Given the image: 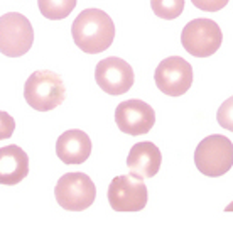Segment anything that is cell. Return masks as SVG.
I'll return each mask as SVG.
<instances>
[{
  "label": "cell",
  "instance_id": "2e32d148",
  "mask_svg": "<svg viewBox=\"0 0 233 252\" xmlns=\"http://www.w3.org/2000/svg\"><path fill=\"white\" fill-rule=\"evenodd\" d=\"M15 130V120L10 114L0 110V141L12 137Z\"/></svg>",
  "mask_w": 233,
  "mask_h": 252
},
{
  "label": "cell",
  "instance_id": "3957f363",
  "mask_svg": "<svg viewBox=\"0 0 233 252\" xmlns=\"http://www.w3.org/2000/svg\"><path fill=\"white\" fill-rule=\"evenodd\" d=\"M194 164L204 176L218 178L233 166V144L225 135H208L194 151Z\"/></svg>",
  "mask_w": 233,
  "mask_h": 252
},
{
  "label": "cell",
  "instance_id": "52a82bcc",
  "mask_svg": "<svg viewBox=\"0 0 233 252\" xmlns=\"http://www.w3.org/2000/svg\"><path fill=\"white\" fill-rule=\"evenodd\" d=\"M108 203L115 212H141L146 208L149 193L142 178L122 174L115 176L108 186Z\"/></svg>",
  "mask_w": 233,
  "mask_h": 252
},
{
  "label": "cell",
  "instance_id": "277c9868",
  "mask_svg": "<svg viewBox=\"0 0 233 252\" xmlns=\"http://www.w3.org/2000/svg\"><path fill=\"white\" fill-rule=\"evenodd\" d=\"M56 201L69 212H83L95 203L96 188L91 178L85 173H66L54 188Z\"/></svg>",
  "mask_w": 233,
  "mask_h": 252
},
{
  "label": "cell",
  "instance_id": "30bf717a",
  "mask_svg": "<svg viewBox=\"0 0 233 252\" xmlns=\"http://www.w3.org/2000/svg\"><path fill=\"white\" fill-rule=\"evenodd\" d=\"M116 127L127 135H144L155 124L154 108L144 100H125L115 108Z\"/></svg>",
  "mask_w": 233,
  "mask_h": 252
},
{
  "label": "cell",
  "instance_id": "7c38bea8",
  "mask_svg": "<svg viewBox=\"0 0 233 252\" xmlns=\"http://www.w3.org/2000/svg\"><path fill=\"white\" fill-rule=\"evenodd\" d=\"M162 154L152 142H137L127 156V168L132 176L152 178L159 173Z\"/></svg>",
  "mask_w": 233,
  "mask_h": 252
},
{
  "label": "cell",
  "instance_id": "4fadbf2b",
  "mask_svg": "<svg viewBox=\"0 0 233 252\" xmlns=\"http://www.w3.org/2000/svg\"><path fill=\"white\" fill-rule=\"evenodd\" d=\"M29 174V158L19 146L0 147V185L14 186Z\"/></svg>",
  "mask_w": 233,
  "mask_h": 252
},
{
  "label": "cell",
  "instance_id": "5bb4252c",
  "mask_svg": "<svg viewBox=\"0 0 233 252\" xmlns=\"http://www.w3.org/2000/svg\"><path fill=\"white\" fill-rule=\"evenodd\" d=\"M76 2L78 0H37V7L46 19L61 21L75 10Z\"/></svg>",
  "mask_w": 233,
  "mask_h": 252
},
{
  "label": "cell",
  "instance_id": "5b68a950",
  "mask_svg": "<svg viewBox=\"0 0 233 252\" xmlns=\"http://www.w3.org/2000/svg\"><path fill=\"white\" fill-rule=\"evenodd\" d=\"M32 42L34 29L26 15L9 12L0 17V53L9 58L24 56Z\"/></svg>",
  "mask_w": 233,
  "mask_h": 252
},
{
  "label": "cell",
  "instance_id": "7a4b0ae2",
  "mask_svg": "<svg viewBox=\"0 0 233 252\" xmlns=\"http://www.w3.org/2000/svg\"><path fill=\"white\" fill-rule=\"evenodd\" d=\"M66 88L61 76L49 69H37L24 85L27 105L37 112L54 110L64 102Z\"/></svg>",
  "mask_w": 233,
  "mask_h": 252
},
{
  "label": "cell",
  "instance_id": "8fae6325",
  "mask_svg": "<svg viewBox=\"0 0 233 252\" xmlns=\"http://www.w3.org/2000/svg\"><path fill=\"white\" fill-rule=\"evenodd\" d=\"M56 154L64 164H83L91 154L90 137L80 129L66 130L56 142Z\"/></svg>",
  "mask_w": 233,
  "mask_h": 252
},
{
  "label": "cell",
  "instance_id": "6da1fadb",
  "mask_svg": "<svg viewBox=\"0 0 233 252\" xmlns=\"http://www.w3.org/2000/svg\"><path fill=\"white\" fill-rule=\"evenodd\" d=\"M71 36L78 48L87 54L107 51L115 37V26L108 14L100 9H87L75 19Z\"/></svg>",
  "mask_w": 233,
  "mask_h": 252
},
{
  "label": "cell",
  "instance_id": "e0dca14e",
  "mask_svg": "<svg viewBox=\"0 0 233 252\" xmlns=\"http://www.w3.org/2000/svg\"><path fill=\"white\" fill-rule=\"evenodd\" d=\"M230 0H191V3L196 9L204 10V12H216L221 10L223 7L228 5Z\"/></svg>",
  "mask_w": 233,
  "mask_h": 252
},
{
  "label": "cell",
  "instance_id": "9a60e30c",
  "mask_svg": "<svg viewBox=\"0 0 233 252\" xmlns=\"http://www.w3.org/2000/svg\"><path fill=\"white\" fill-rule=\"evenodd\" d=\"M152 12L161 19L173 21L177 19L184 10V0H150Z\"/></svg>",
  "mask_w": 233,
  "mask_h": 252
},
{
  "label": "cell",
  "instance_id": "9c48e42d",
  "mask_svg": "<svg viewBox=\"0 0 233 252\" xmlns=\"http://www.w3.org/2000/svg\"><path fill=\"white\" fill-rule=\"evenodd\" d=\"M95 80L96 85L108 95H123L134 85V69L127 61L116 56H110L96 64Z\"/></svg>",
  "mask_w": 233,
  "mask_h": 252
},
{
  "label": "cell",
  "instance_id": "8992f818",
  "mask_svg": "<svg viewBox=\"0 0 233 252\" xmlns=\"http://www.w3.org/2000/svg\"><path fill=\"white\" fill-rule=\"evenodd\" d=\"M223 34L220 26L211 19H194L181 32V44L196 58H208L220 49Z\"/></svg>",
  "mask_w": 233,
  "mask_h": 252
},
{
  "label": "cell",
  "instance_id": "ba28073f",
  "mask_svg": "<svg viewBox=\"0 0 233 252\" xmlns=\"http://www.w3.org/2000/svg\"><path fill=\"white\" fill-rule=\"evenodd\" d=\"M154 81L164 95L181 96L193 85V66L181 56H169L159 63Z\"/></svg>",
  "mask_w": 233,
  "mask_h": 252
}]
</instances>
